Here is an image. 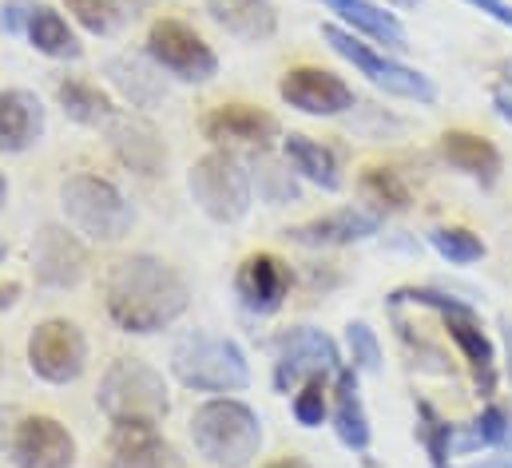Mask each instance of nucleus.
Here are the masks:
<instances>
[{
	"instance_id": "nucleus-1",
	"label": "nucleus",
	"mask_w": 512,
	"mask_h": 468,
	"mask_svg": "<svg viewBox=\"0 0 512 468\" xmlns=\"http://www.w3.org/2000/svg\"><path fill=\"white\" fill-rule=\"evenodd\" d=\"M187 282L155 254L120 258L104 282V306L128 334H155L187 310Z\"/></svg>"
},
{
	"instance_id": "nucleus-2",
	"label": "nucleus",
	"mask_w": 512,
	"mask_h": 468,
	"mask_svg": "<svg viewBox=\"0 0 512 468\" xmlns=\"http://www.w3.org/2000/svg\"><path fill=\"white\" fill-rule=\"evenodd\" d=\"M191 441L207 465L247 468L262 449V425H258L255 409H247L243 401L215 397L195 409Z\"/></svg>"
},
{
	"instance_id": "nucleus-3",
	"label": "nucleus",
	"mask_w": 512,
	"mask_h": 468,
	"mask_svg": "<svg viewBox=\"0 0 512 468\" xmlns=\"http://www.w3.org/2000/svg\"><path fill=\"white\" fill-rule=\"evenodd\" d=\"M96 401H100L104 417H108L116 429H131V425L155 429V425L171 413V397H167L163 373L151 369L147 361H135V357H120V361L104 373Z\"/></svg>"
},
{
	"instance_id": "nucleus-4",
	"label": "nucleus",
	"mask_w": 512,
	"mask_h": 468,
	"mask_svg": "<svg viewBox=\"0 0 512 468\" xmlns=\"http://www.w3.org/2000/svg\"><path fill=\"white\" fill-rule=\"evenodd\" d=\"M171 369L187 389L199 393H235L247 389L251 369L247 357L235 342L211 338V334H191L171 350Z\"/></svg>"
},
{
	"instance_id": "nucleus-5",
	"label": "nucleus",
	"mask_w": 512,
	"mask_h": 468,
	"mask_svg": "<svg viewBox=\"0 0 512 468\" xmlns=\"http://www.w3.org/2000/svg\"><path fill=\"white\" fill-rule=\"evenodd\" d=\"M60 203L68 223L96 242H120L135 223L131 203L120 195V187L100 175H72L60 187Z\"/></svg>"
},
{
	"instance_id": "nucleus-6",
	"label": "nucleus",
	"mask_w": 512,
	"mask_h": 468,
	"mask_svg": "<svg viewBox=\"0 0 512 468\" xmlns=\"http://www.w3.org/2000/svg\"><path fill=\"white\" fill-rule=\"evenodd\" d=\"M187 187H191V199L203 207V215L215 223H239L251 211V175L231 151L203 155L191 167Z\"/></svg>"
},
{
	"instance_id": "nucleus-7",
	"label": "nucleus",
	"mask_w": 512,
	"mask_h": 468,
	"mask_svg": "<svg viewBox=\"0 0 512 468\" xmlns=\"http://www.w3.org/2000/svg\"><path fill=\"white\" fill-rule=\"evenodd\" d=\"M322 40L342 56L350 60L370 84H378L389 96H401V100H417V104H433L437 100V88L429 84V76H421L417 68H405L397 60H389L382 52H374L370 44H362L354 32L338 28V24H322Z\"/></svg>"
},
{
	"instance_id": "nucleus-8",
	"label": "nucleus",
	"mask_w": 512,
	"mask_h": 468,
	"mask_svg": "<svg viewBox=\"0 0 512 468\" xmlns=\"http://www.w3.org/2000/svg\"><path fill=\"white\" fill-rule=\"evenodd\" d=\"M147 56L155 60V68L171 72L183 84H207L219 72V60H215L211 44L195 28H187L179 20H155L151 24V32H147Z\"/></svg>"
},
{
	"instance_id": "nucleus-9",
	"label": "nucleus",
	"mask_w": 512,
	"mask_h": 468,
	"mask_svg": "<svg viewBox=\"0 0 512 468\" xmlns=\"http://www.w3.org/2000/svg\"><path fill=\"white\" fill-rule=\"evenodd\" d=\"M274 385L286 393L290 385L298 381H310V377H330L342 369V353L338 346L322 334V330H310V326H294L286 334L274 338Z\"/></svg>"
},
{
	"instance_id": "nucleus-10",
	"label": "nucleus",
	"mask_w": 512,
	"mask_h": 468,
	"mask_svg": "<svg viewBox=\"0 0 512 468\" xmlns=\"http://www.w3.org/2000/svg\"><path fill=\"white\" fill-rule=\"evenodd\" d=\"M28 365H32L36 377H44L52 385L76 381L88 365V342H84L80 326H72L64 318L40 322L28 338Z\"/></svg>"
},
{
	"instance_id": "nucleus-11",
	"label": "nucleus",
	"mask_w": 512,
	"mask_h": 468,
	"mask_svg": "<svg viewBox=\"0 0 512 468\" xmlns=\"http://www.w3.org/2000/svg\"><path fill=\"white\" fill-rule=\"evenodd\" d=\"M16 468H72L76 441L56 417H24L8 441Z\"/></svg>"
},
{
	"instance_id": "nucleus-12",
	"label": "nucleus",
	"mask_w": 512,
	"mask_h": 468,
	"mask_svg": "<svg viewBox=\"0 0 512 468\" xmlns=\"http://www.w3.org/2000/svg\"><path fill=\"white\" fill-rule=\"evenodd\" d=\"M278 96L306 116H342L354 108V88L326 68H290L278 84Z\"/></svg>"
},
{
	"instance_id": "nucleus-13",
	"label": "nucleus",
	"mask_w": 512,
	"mask_h": 468,
	"mask_svg": "<svg viewBox=\"0 0 512 468\" xmlns=\"http://www.w3.org/2000/svg\"><path fill=\"white\" fill-rule=\"evenodd\" d=\"M32 270L40 286L68 290L88 274V250L64 227H40V234L32 238Z\"/></svg>"
},
{
	"instance_id": "nucleus-14",
	"label": "nucleus",
	"mask_w": 512,
	"mask_h": 468,
	"mask_svg": "<svg viewBox=\"0 0 512 468\" xmlns=\"http://www.w3.org/2000/svg\"><path fill=\"white\" fill-rule=\"evenodd\" d=\"M108 139H112V151L120 155V163L139 171V175H159L163 163H167V151H163V139L159 131L139 116L128 112H116L108 123Z\"/></svg>"
},
{
	"instance_id": "nucleus-15",
	"label": "nucleus",
	"mask_w": 512,
	"mask_h": 468,
	"mask_svg": "<svg viewBox=\"0 0 512 468\" xmlns=\"http://www.w3.org/2000/svg\"><path fill=\"white\" fill-rule=\"evenodd\" d=\"M441 318H445V330H449V338L457 342L461 357L469 361L481 397H493V393H497V350H493V342L485 338V330H481V322H477V310L465 306V310H453V314H441Z\"/></svg>"
},
{
	"instance_id": "nucleus-16",
	"label": "nucleus",
	"mask_w": 512,
	"mask_h": 468,
	"mask_svg": "<svg viewBox=\"0 0 512 468\" xmlns=\"http://www.w3.org/2000/svg\"><path fill=\"white\" fill-rule=\"evenodd\" d=\"M239 298L247 310L255 314H274L290 290V266L278 258V254H251L243 266H239Z\"/></svg>"
},
{
	"instance_id": "nucleus-17",
	"label": "nucleus",
	"mask_w": 512,
	"mask_h": 468,
	"mask_svg": "<svg viewBox=\"0 0 512 468\" xmlns=\"http://www.w3.org/2000/svg\"><path fill=\"white\" fill-rule=\"evenodd\" d=\"M382 231V215L378 211H334V215H322V219H310L302 227H290L286 238L298 242V246H350V242H362L370 234Z\"/></svg>"
},
{
	"instance_id": "nucleus-18",
	"label": "nucleus",
	"mask_w": 512,
	"mask_h": 468,
	"mask_svg": "<svg viewBox=\"0 0 512 468\" xmlns=\"http://www.w3.org/2000/svg\"><path fill=\"white\" fill-rule=\"evenodd\" d=\"M44 135V108L32 92H0V155L28 151Z\"/></svg>"
},
{
	"instance_id": "nucleus-19",
	"label": "nucleus",
	"mask_w": 512,
	"mask_h": 468,
	"mask_svg": "<svg viewBox=\"0 0 512 468\" xmlns=\"http://www.w3.org/2000/svg\"><path fill=\"white\" fill-rule=\"evenodd\" d=\"M334 433L354 453L370 449V417H366V405H362L358 369H338L334 373Z\"/></svg>"
},
{
	"instance_id": "nucleus-20",
	"label": "nucleus",
	"mask_w": 512,
	"mask_h": 468,
	"mask_svg": "<svg viewBox=\"0 0 512 468\" xmlns=\"http://www.w3.org/2000/svg\"><path fill=\"white\" fill-rule=\"evenodd\" d=\"M203 131L215 143H258V147H266L278 135V123H274V116L258 112L251 104H227V108H215L203 119Z\"/></svg>"
},
{
	"instance_id": "nucleus-21",
	"label": "nucleus",
	"mask_w": 512,
	"mask_h": 468,
	"mask_svg": "<svg viewBox=\"0 0 512 468\" xmlns=\"http://www.w3.org/2000/svg\"><path fill=\"white\" fill-rule=\"evenodd\" d=\"M441 159L449 167L481 179V183H493L501 175V151H497V143L485 139V135H477V131H461V127L445 131L441 135Z\"/></svg>"
},
{
	"instance_id": "nucleus-22",
	"label": "nucleus",
	"mask_w": 512,
	"mask_h": 468,
	"mask_svg": "<svg viewBox=\"0 0 512 468\" xmlns=\"http://www.w3.org/2000/svg\"><path fill=\"white\" fill-rule=\"evenodd\" d=\"M207 12L219 28L251 44L270 40L278 32V12L270 0H207Z\"/></svg>"
},
{
	"instance_id": "nucleus-23",
	"label": "nucleus",
	"mask_w": 512,
	"mask_h": 468,
	"mask_svg": "<svg viewBox=\"0 0 512 468\" xmlns=\"http://www.w3.org/2000/svg\"><path fill=\"white\" fill-rule=\"evenodd\" d=\"M112 468H187V465L175 453V445H167L155 429L131 425V429H116Z\"/></svg>"
},
{
	"instance_id": "nucleus-24",
	"label": "nucleus",
	"mask_w": 512,
	"mask_h": 468,
	"mask_svg": "<svg viewBox=\"0 0 512 468\" xmlns=\"http://www.w3.org/2000/svg\"><path fill=\"white\" fill-rule=\"evenodd\" d=\"M334 16H342L354 32L370 36L374 44H385V48H405V28L393 12L378 8L374 0H322Z\"/></svg>"
},
{
	"instance_id": "nucleus-25",
	"label": "nucleus",
	"mask_w": 512,
	"mask_h": 468,
	"mask_svg": "<svg viewBox=\"0 0 512 468\" xmlns=\"http://www.w3.org/2000/svg\"><path fill=\"white\" fill-rule=\"evenodd\" d=\"M108 80L116 84V92L128 100L131 108H155L163 100V80L155 76V68L143 56H116V60H108Z\"/></svg>"
},
{
	"instance_id": "nucleus-26",
	"label": "nucleus",
	"mask_w": 512,
	"mask_h": 468,
	"mask_svg": "<svg viewBox=\"0 0 512 468\" xmlns=\"http://www.w3.org/2000/svg\"><path fill=\"white\" fill-rule=\"evenodd\" d=\"M286 163L306 175L310 183H318L322 191H338L342 187V171H338V159L330 147H322L318 139H306V135H286Z\"/></svg>"
},
{
	"instance_id": "nucleus-27",
	"label": "nucleus",
	"mask_w": 512,
	"mask_h": 468,
	"mask_svg": "<svg viewBox=\"0 0 512 468\" xmlns=\"http://www.w3.org/2000/svg\"><path fill=\"white\" fill-rule=\"evenodd\" d=\"M28 40H32L36 52H44V56H52V60H76V56H80L76 32H72L68 20H64L56 8H48V4H36V8H32Z\"/></svg>"
},
{
	"instance_id": "nucleus-28",
	"label": "nucleus",
	"mask_w": 512,
	"mask_h": 468,
	"mask_svg": "<svg viewBox=\"0 0 512 468\" xmlns=\"http://www.w3.org/2000/svg\"><path fill=\"white\" fill-rule=\"evenodd\" d=\"M512 417L501 405H485L481 417H473L469 425H453V441H449V453L453 457H469L477 449H497L509 433Z\"/></svg>"
},
{
	"instance_id": "nucleus-29",
	"label": "nucleus",
	"mask_w": 512,
	"mask_h": 468,
	"mask_svg": "<svg viewBox=\"0 0 512 468\" xmlns=\"http://www.w3.org/2000/svg\"><path fill=\"white\" fill-rule=\"evenodd\" d=\"M56 96H60V108H64L68 116L76 119V123H88V127H108L112 116L120 112L100 88L80 84V80H64V84L56 88Z\"/></svg>"
},
{
	"instance_id": "nucleus-30",
	"label": "nucleus",
	"mask_w": 512,
	"mask_h": 468,
	"mask_svg": "<svg viewBox=\"0 0 512 468\" xmlns=\"http://www.w3.org/2000/svg\"><path fill=\"white\" fill-rule=\"evenodd\" d=\"M362 195H366L370 203H378L382 211H409V203H413L405 179H401L393 167H370V171L362 175Z\"/></svg>"
},
{
	"instance_id": "nucleus-31",
	"label": "nucleus",
	"mask_w": 512,
	"mask_h": 468,
	"mask_svg": "<svg viewBox=\"0 0 512 468\" xmlns=\"http://www.w3.org/2000/svg\"><path fill=\"white\" fill-rule=\"evenodd\" d=\"M68 4V12L88 28V32H96V36H112L120 24H124V4L120 0H64Z\"/></svg>"
},
{
	"instance_id": "nucleus-32",
	"label": "nucleus",
	"mask_w": 512,
	"mask_h": 468,
	"mask_svg": "<svg viewBox=\"0 0 512 468\" xmlns=\"http://www.w3.org/2000/svg\"><path fill=\"white\" fill-rule=\"evenodd\" d=\"M429 242H433V250H437L441 258H449V262H457V266H469V262L485 258L481 234L465 231V227H441V231L429 234Z\"/></svg>"
},
{
	"instance_id": "nucleus-33",
	"label": "nucleus",
	"mask_w": 512,
	"mask_h": 468,
	"mask_svg": "<svg viewBox=\"0 0 512 468\" xmlns=\"http://www.w3.org/2000/svg\"><path fill=\"white\" fill-rule=\"evenodd\" d=\"M417 417H421V441H425V449H429V457H433V468H449V457H453V453H449L453 425L441 421L429 401L417 405Z\"/></svg>"
},
{
	"instance_id": "nucleus-34",
	"label": "nucleus",
	"mask_w": 512,
	"mask_h": 468,
	"mask_svg": "<svg viewBox=\"0 0 512 468\" xmlns=\"http://www.w3.org/2000/svg\"><path fill=\"white\" fill-rule=\"evenodd\" d=\"M326 377H310L302 381V389L294 393V417L302 429H318L326 421Z\"/></svg>"
},
{
	"instance_id": "nucleus-35",
	"label": "nucleus",
	"mask_w": 512,
	"mask_h": 468,
	"mask_svg": "<svg viewBox=\"0 0 512 468\" xmlns=\"http://www.w3.org/2000/svg\"><path fill=\"white\" fill-rule=\"evenodd\" d=\"M346 346H350V361H354V369H362V373H378V369H382V346H378V334H374L366 322H350V326H346Z\"/></svg>"
},
{
	"instance_id": "nucleus-36",
	"label": "nucleus",
	"mask_w": 512,
	"mask_h": 468,
	"mask_svg": "<svg viewBox=\"0 0 512 468\" xmlns=\"http://www.w3.org/2000/svg\"><path fill=\"white\" fill-rule=\"evenodd\" d=\"M255 179H258V195L270 199V203H290V199H298V187H294L290 171H282L274 159H258Z\"/></svg>"
},
{
	"instance_id": "nucleus-37",
	"label": "nucleus",
	"mask_w": 512,
	"mask_h": 468,
	"mask_svg": "<svg viewBox=\"0 0 512 468\" xmlns=\"http://www.w3.org/2000/svg\"><path fill=\"white\" fill-rule=\"evenodd\" d=\"M32 0H8V4H0V28L4 32H28V20H32Z\"/></svg>"
},
{
	"instance_id": "nucleus-38",
	"label": "nucleus",
	"mask_w": 512,
	"mask_h": 468,
	"mask_svg": "<svg viewBox=\"0 0 512 468\" xmlns=\"http://www.w3.org/2000/svg\"><path fill=\"white\" fill-rule=\"evenodd\" d=\"M465 4L481 8V12H485V16H493L497 24H505V28H512V4H505V0H465Z\"/></svg>"
},
{
	"instance_id": "nucleus-39",
	"label": "nucleus",
	"mask_w": 512,
	"mask_h": 468,
	"mask_svg": "<svg viewBox=\"0 0 512 468\" xmlns=\"http://www.w3.org/2000/svg\"><path fill=\"white\" fill-rule=\"evenodd\" d=\"M469 468H512V425L505 433V441L497 445V457H485L481 465H469Z\"/></svg>"
},
{
	"instance_id": "nucleus-40",
	"label": "nucleus",
	"mask_w": 512,
	"mask_h": 468,
	"mask_svg": "<svg viewBox=\"0 0 512 468\" xmlns=\"http://www.w3.org/2000/svg\"><path fill=\"white\" fill-rule=\"evenodd\" d=\"M493 108H497V116L512 123V84L509 88H497V92H493Z\"/></svg>"
},
{
	"instance_id": "nucleus-41",
	"label": "nucleus",
	"mask_w": 512,
	"mask_h": 468,
	"mask_svg": "<svg viewBox=\"0 0 512 468\" xmlns=\"http://www.w3.org/2000/svg\"><path fill=\"white\" fill-rule=\"evenodd\" d=\"M501 338H505V373H509V381H512V322L509 318H501Z\"/></svg>"
},
{
	"instance_id": "nucleus-42",
	"label": "nucleus",
	"mask_w": 512,
	"mask_h": 468,
	"mask_svg": "<svg viewBox=\"0 0 512 468\" xmlns=\"http://www.w3.org/2000/svg\"><path fill=\"white\" fill-rule=\"evenodd\" d=\"M16 298H20V286H16V282H4V286H0V310H8Z\"/></svg>"
},
{
	"instance_id": "nucleus-43",
	"label": "nucleus",
	"mask_w": 512,
	"mask_h": 468,
	"mask_svg": "<svg viewBox=\"0 0 512 468\" xmlns=\"http://www.w3.org/2000/svg\"><path fill=\"white\" fill-rule=\"evenodd\" d=\"M266 468H310L302 457H282V461H274V465H266Z\"/></svg>"
},
{
	"instance_id": "nucleus-44",
	"label": "nucleus",
	"mask_w": 512,
	"mask_h": 468,
	"mask_svg": "<svg viewBox=\"0 0 512 468\" xmlns=\"http://www.w3.org/2000/svg\"><path fill=\"white\" fill-rule=\"evenodd\" d=\"M120 4H124V12H139V8L151 4V0H120Z\"/></svg>"
},
{
	"instance_id": "nucleus-45",
	"label": "nucleus",
	"mask_w": 512,
	"mask_h": 468,
	"mask_svg": "<svg viewBox=\"0 0 512 468\" xmlns=\"http://www.w3.org/2000/svg\"><path fill=\"white\" fill-rule=\"evenodd\" d=\"M4 195H8V183H4V175H0V207H4Z\"/></svg>"
},
{
	"instance_id": "nucleus-46",
	"label": "nucleus",
	"mask_w": 512,
	"mask_h": 468,
	"mask_svg": "<svg viewBox=\"0 0 512 468\" xmlns=\"http://www.w3.org/2000/svg\"><path fill=\"white\" fill-rule=\"evenodd\" d=\"M505 76H509V84H512V60L505 64Z\"/></svg>"
},
{
	"instance_id": "nucleus-47",
	"label": "nucleus",
	"mask_w": 512,
	"mask_h": 468,
	"mask_svg": "<svg viewBox=\"0 0 512 468\" xmlns=\"http://www.w3.org/2000/svg\"><path fill=\"white\" fill-rule=\"evenodd\" d=\"M397 4H421V0H397Z\"/></svg>"
}]
</instances>
